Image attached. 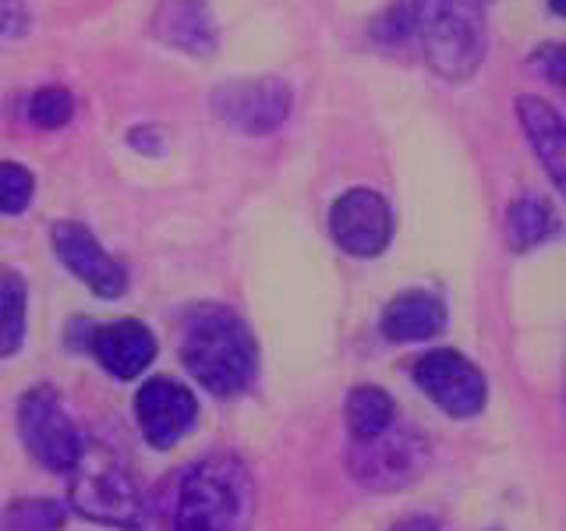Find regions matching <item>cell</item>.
<instances>
[{
    "label": "cell",
    "instance_id": "cell-1",
    "mask_svg": "<svg viewBox=\"0 0 566 531\" xmlns=\"http://www.w3.org/2000/svg\"><path fill=\"white\" fill-rule=\"evenodd\" d=\"M181 358L191 376L212 394H238L255 372V344L234 312L206 305L188 315Z\"/></svg>",
    "mask_w": 566,
    "mask_h": 531
},
{
    "label": "cell",
    "instance_id": "cell-2",
    "mask_svg": "<svg viewBox=\"0 0 566 531\" xmlns=\"http://www.w3.org/2000/svg\"><path fill=\"white\" fill-rule=\"evenodd\" d=\"M255 510L252 475L238 457H206L177 492V531H244Z\"/></svg>",
    "mask_w": 566,
    "mask_h": 531
},
{
    "label": "cell",
    "instance_id": "cell-3",
    "mask_svg": "<svg viewBox=\"0 0 566 531\" xmlns=\"http://www.w3.org/2000/svg\"><path fill=\"white\" fill-rule=\"evenodd\" d=\"M424 61L447 82H468L485 58V0H411Z\"/></svg>",
    "mask_w": 566,
    "mask_h": 531
},
{
    "label": "cell",
    "instance_id": "cell-4",
    "mask_svg": "<svg viewBox=\"0 0 566 531\" xmlns=\"http://www.w3.org/2000/svg\"><path fill=\"white\" fill-rule=\"evenodd\" d=\"M71 507L85 513L88 521L111 528H138L142 524V496L135 489L132 471L99 447L78 450L71 465Z\"/></svg>",
    "mask_w": 566,
    "mask_h": 531
},
{
    "label": "cell",
    "instance_id": "cell-5",
    "mask_svg": "<svg viewBox=\"0 0 566 531\" xmlns=\"http://www.w3.org/2000/svg\"><path fill=\"white\" fill-rule=\"evenodd\" d=\"M18 433H22L25 450L50 471H71L78 460L82 439L50 386H35L18 400Z\"/></svg>",
    "mask_w": 566,
    "mask_h": 531
},
{
    "label": "cell",
    "instance_id": "cell-6",
    "mask_svg": "<svg viewBox=\"0 0 566 531\" xmlns=\"http://www.w3.org/2000/svg\"><path fill=\"white\" fill-rule=\"evenodd\" d=\"M421 465H424V442L411 429H394V425L379 436L354 439V447L347 454V468L354 475V482L379 492L411 486Z\"/></svg>",
    "mask_w": 566,
    "mask_h": 531
},
{
    "label": "cell",
    "instance_id": "cell-7",
    "mask_svg": "<svg viewBox=\"0 0 566 531\" xmlns=\"http://www.w3.org/2000/svg\"><path fill=\"white\" fill-rule=\"evenodd\" d=\"M212 111L244 135H270L291 117V85L280 79H234L212 88Z\"/></svg>",
    "mask_w": 566,
    "mask_h": 531
},
{
    "label": "cell",
    "instance_id": "cell-8",
    "mask_svg": "<svg viewBox=\"0 0 566 531\" xmlns=\"http://www.w3.org/2000/svg\"><path fill=\"white\" fill-rule=\"evenodd\" d=\"M333 241L354 259H371L394 238V212L379 191L350 188L329 209Z\"/></svg>",
    "mask_w": 566,
    "mask_h": 531
},
{
    "label": "cell",
    "instance_id": "cell-9",
    "mask_svg": "<svg viewBox=\"0 0 566 531\" xmlns=\"http://www.w3.org/2000/svg\"><path fill=\"white\" fill-rule=\"evenodd\" d=\"M415 383L453 418H471L485 407V376L457 351H432L418 358Z\"/></svg>",
    "mask_w": 566,
    "mask_h": 531
},
{
    "label": "cell",
    "instance_id": "cell-10",
    "mask_svg": "<svg viewBox=\"0 0 566 531\" xmlns=\"http://www.w3.org/2000/svg\"><path fill=\"white\" fill-rule=\"evenodd\" d=\"M53 252L61 256V262L75 273L82 283H88L99 298H120L128 288V270L103 252V244L88 227L64 220L53 227Z\"/></svg>",
    "mask_w": 566,
    "mask_h": 531
},
{
    "label": "cell",
    "instance_id": "cell-11",
    "mask_svg": "<svg viewBox=\"0 0 566 531\" xmlns=\"http://www.w3.org/2000/svg\"><path fill=\"white\" fill-rule=\"evenodd\" d=\"M135 418L153 447L164 450L174 447L191 429L195 418H199V404H195L191 389H185L181 383L149 379L135 394Z\"/></svg>",
    "mask_w": 566,
    "mask_h": 531
},
{
    "label": "cell",
    "instance_id": "cell-12",
    "mask_svg": "<svg viewBox=\"0 0 566 531\" xmlns=\"http://www.w3.org/2000/svg\"><path fill=\"white\" fill-rule=\"evenodd\" d=\"M93 354L103 362V368L111 372V376L135 379L153 365L156 341L146 326L135 323V319H120V323L99 326L93 333Z\"/></svg>",
    "mask_w": 566,
    "mask_h": 531
},
{
    "label": "cell",
    "instance_id": "cell-13",
    "mask_svg": "<svg viewBox=\"0 0 566 531\" xmlns=\"http://www.w3.org/2000/svg\"><path fill=\"white\" fill-rule=\"evenodd\" d=\"M153 25L159 40L185 53H202V58H209V53L217 50V25H212L206 0H159Z\"/></svg>",
    "mask_w": 566,
    "mask_h": 531
},
{
    "label": "cell",
    "instance_id": "cell-14",
    "mask_svg": "<svg viewBox=\"0 0 566 531\" xmlns=\"http://www.w3.org/2000/svg\"><path fill=\"white\" fill-rule=\"evenodd\" d=\"M447 326V305L432 291H403L382 309V333L397 344L429 341Z\"/></svg>",
    "mask_w": 566,
    "mask_h": 531
},
{
    "label": "cell",
    "instance_id": "cell-15",
    "mask_svg": "<svg viewBox=\"0 0 566 531\" xmlns=\"http://www.w3.org/2000/svg\"><path fill=\"white\" fill-rule=\"evenodd\" d=\"M517 114H521V124L531 138V146H535L548 177H553V185L563 188V181H566V128H563L559 111L538 96H521Z\"/></svg>",
    "mask_w": 566,
    "mask_h": 531
},
{
    "label": "cell",
    "instance_id": "cell-16",
    "mask_svg": "<svg viewBox=\"0 0 566 531\" xmlns=\"http://www.w3.org/2000/svg\"><path fill=\"white\" fill-rule=\"evenodd\" d=\"M559 217L545 195H521L517 202L506 209V241L513 252H527V248L545 244L556 235Z\"/></svg>",
    "mask_w": 566,
    "mask_h": 531
},
{
    "label": "cell",
    "instance_id": "cell-17",
    "mask_svg": "<svg viewBox=\"0 0 566 531\" xmlns=\"http://www.w3.org/2000/svg\"><path fill=\"white\" fill-rule=\"evenodd\" d=\"M397 421V404L394 397L379 386H354L347 397V425L354 439H368L386 433Z\"/></svg>",
    "mask_w": 566,
    "mask_h": 531
},
{
    "label": "cell",
    "instance_id": "cell-18",
    "mask_svg": "<svg viewBox=\"0 0 566 531\" xmlns=\"http://www.w3.org/2000/svg\"><path fill=\"white\" fill-rule=\"evenodd\" d=\"M25 280L14 270H4L0 273V358H11L25 341Z\"/></svg>",
    "mask_w": 566,
    "mask_h": 531
},
{
    "label": "cell",
    "instance_id": "cell-19",
    "mask_svg": "<svg viewBox=\"0 0 566 531\" xmlns=\"http://www.w3.org/2000/svg\"><path fill=\"white\" fill-rule=\"evenodd\" d=\"M64 524V503L57 500H14L0 513V531H57Z\"/></svg>",
    "mask_w": 566,
    "mask_h": 531
},
{
    "label": "cell",
    "instance_id": "cell-20",
    "mask_svg": "<svg viewBox=\"0 0 566 531\" xmlns=\"http://www.w3.org/2000/svg\"><path fill=\"white\" fill-rule=\"evenodd\" d=\"M71 114H75V96L61 85L35 88L29 100V117H32V124H40V128H64Z\"/></svg>",
    "mask_w": 566,
    "mask_h": 531
},
{
    "label": "cell",
    "instance_id": "cell-21",
    "mask_svg": "<svg viewBox=\"0 0 566 531\" xmlns=\"http://www.w3.org/2000/svg\"><path fill=\"white\" fill-rule=\"evenodd\" d=\"M32 199V174L18 164H0V212H22Z\"/></svg>",
    "mask_w": 566,
    "mask_h": 531
},
{
    "label": "cell",
    "instance_id": "cell-22",
    "mask_svg": "<svg viewBox=\"0 0 566 531\" xmlns=\"http://www.w3.org/2000/svg\"><path fill=\"white\" fill-rule=\"evenodd\" d=\"M371 35L382 43H400L407 35H415V14H411V0H394L376 22H371Z\"/></svg>",
    "mask_w": 566,
    "mask_h": 531
},
{
    "label": "cell",
    "instance_id": "cell-23",
    "mask_svg": "<svg viewBox=\"0 0 566 531\" xmlns=\"http://www.w3.org/2000/svg\"><path fill=\"white\" fill-rule=\"evenodd\" d=\"M29 25L25 0H0V35H18Z\"/></svg>",
    "mask_w": 566,
    "mask_h": 531
},
{
    "label": "cell",
    "instance_id": "cell-24",
    "mask_svg": "<svg viewBox=\"0 0 566 531\" xmlns=\"http://www.w3.org/2000/svg\"><path fill=\"white\" fill-rule=\"evenodd\" d=\"M531 64H538L553 82H563V46L559 43H545L531 53Z\"/></svg>",
    "mask_w": 566,
    "mask_h": 531
},
{
    "label": "cell",
    "instance_id": "cell-25",
    "mask_svg": "<svg viewBox=\"0 0 566 531\" xmlns=\"http://www.w3.org/2000/svg\"><path fill=\"white\" fill-rule=\"evenodd\" d=\"M389 531H442L432 518H403V521H397Z\"/></svg>",
    "mask_w": 566,
    "mask_h": 531
},
{
    "label": "cell",
    "instance_id": "cell-26",
    "mask_svg": "<svg viewBox=\"0 0 566 531\" xmlns=\"http://www.w3.org/2000/svg\"><path fill=\"white\" fill-rule=\"evenodd\" d=\"M156 128H132V146L135 149H156Z\"/></svg>",
    "mask_w": 566,
    "mask_h": 531
}]
</instances>
